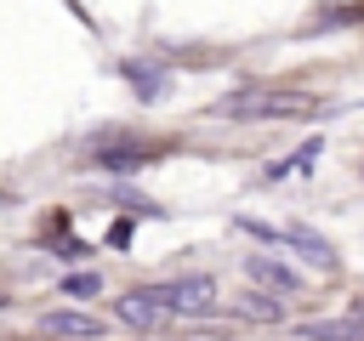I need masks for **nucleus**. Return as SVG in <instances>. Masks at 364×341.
Here are the masks:
<instances>
[{"instance_id":"nucleus-1","label":"nucleus","mask_w":364,"mask_h":341,"mask_svg":"<svg viewBox=\"0 0 364 341\" xmlns=\"http://www.w3.org/2000/svg\"><path fill=\"white\" fill-rule=\"evenodd\" d=\"M318 102L307 91H273V85H250V91H233L222 97L210 114L216 119H296V114H313Z\"/></svg>"},{"instance_id":"nucleus-2","label":"nucleus","mask_w":364,"mask_h":341,"mask_svg":"<svg viewBox=\"0 0 364 341\" xmlns=\"http://www.w3.org/2000/svg\"><path fill=\"white\" fill-rule=\"evenodd\" d=\"M148 296H154L165 313H182V318H199V313L216 307V284L199 278V273H193V278H176V284H154Z\"/></svg>"},{"instance_id":"nucleus-3","label":"nucleus","mask_w":364,"mask_h":341,"mask_svg":"<svg viewBox=\"0 0 364 341\" xmlns=\"http://www.w3.org/2000/svg\"><path fill=\"white\" fill-rule=\"evenodd\" d=\"M250 233H262V239H273V244H296V250H307V261L318 267V273H330L336 267V250L318 239V233H307V227H262V222H245Z\"/></svg>"},{"instance_id":"nucleus-4","label":"nucleus","mask_w":364,"mask_h":341,"mask_svg":"<svg viewBox=\"0 0 364 341\" xmlns=\"http://www.w3.org/2000/svg\"><path fill=\"white\" fill-rule=\"evenodd\" d=\"M102 318L91 313H46V335H68V341H102Z\"/></svg>"},{"instance_id":"nucleus-5","label":"nucleus","mask_w":364,"mask_h":341,"mask_svg":"<svg viewBox=\"0 0 364 341\" xmlns=\"http://www.w3.org/2000/svg\"><path fill=\"white\" fill-rule=\"evenodd\" d=\"M119 318H125V324H136V330H154V324H165L171 313H165V307H159L148 290H131V296L119 301Z\"/></svg>"},{"instance_id":"nucleus-6","label":"nucleus","mask_w":364,"mask_h":341,"mask_svg":"<svg viewBox=\"0 0 364 341\" xmlns=\"http://www.w3.org/2000/svg\"><path fill=\"white\" fill-rule=\"evenodd\" d=\"M301 341H364V318H318V324H301Z\"/></svg>"},{"instance_id":"nucleus-7","label":"nucleus","mask_w":364,"mask_h":341,"mask_svg":"<svg viewBox=\"0 0 364 341\" xmlns=\"http://www.w3.org/2000/svg\"><path fill=\"white\" fill-rule=\"evenodd\" d=\"M250 278H262V284H273V290H296V284H301L284 261H267V256H250Z\"/></svg>"},{"instance_id":"nucleus-8","label":"nucleus","mask_w":364,"mask_h":341,"mask_svg":"<svg viewBox=\"0 0 364 341\" xmlns=\"http://www.w3.org/2000/svg\"><path fill=\"white\" fill-rule=\"evenodd\" d=\"M233 313H239V318H262V324H279V318H284V307L267 301V296H239Z\"/></svg>"},{"instance_id":"nucleus-9","label":"nucleus","mask_w":364,"mask_h":341,"mask_svg":"<svg viewBox=\"0 0 364 341\" xmlns=\"http://www.w3.org/2000/svg\"><path fill=\"white\" fill-rule=\"evenodd\" d=\"M63 290H68V296H97V290H102V278H97V273H74Z\"/></svg>"},{"instance_id":"nucleus-10","label":"nucleus","mask_w":364,"mask_h":341,"mask_svg":"<svg viewBox=\"0 0 364 341\" xmlns=\"http://www.w3.org/2000/svg\"><path fill=\"white\" fill-rule=\"evenodd\" d=\"M353 318H364V296H358V307H353Z\"/></svg>"}]
</instances>
